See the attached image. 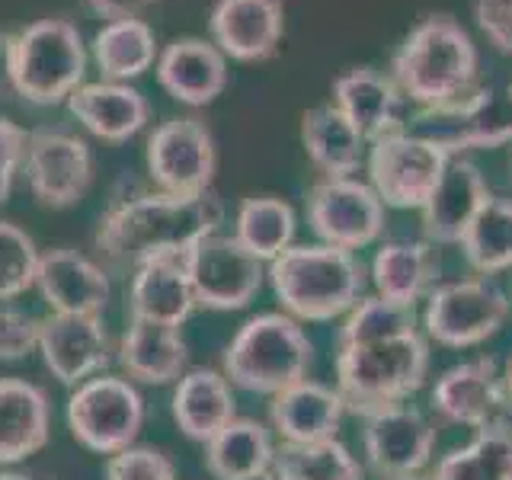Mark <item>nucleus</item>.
I'll return each mask as SVG.
<instances>
[{
    "label": "nucleus",
    "instance_id": "nucleus-1",
    "mask_svg": "<svg viewBox=\"0 0 512 480\" xmlns=\"http://www.w3.org/2000/svg\"><path fill=\"white\" fill-rule=\"evenodd\" d=\"M221 221L224 205L212 189L202 196L151 192L112 205L96 231V247L112 263L138 269L154 256H183L199 237L215 234Z\"/></svg>",
    "mask_w": 512,
    "mask_h": 480
},
{
    "label": "nucleus",
    "instance_id": "nucleus-2",
    "mask_svg": "<svg viewBox=\"0 0 512 480\" xmlns=\"http://www.w3.org/2000/svg\"><path fill=\"white\" fill-rule=\"evenodd\" d=\"M266 279L295 320H333L362 298L365 272L340 247H288L266 266Z\"/></svg>",
    "mask_w": 512,
    "mask_h": 480
},
{
    "label": "nucleus",
    "instance_id": "nucleus-3",
    "mask_svg": "<svg viewBox=\"0 0 512 480\" xmlns=\"http://www.w3.org/2000/svg\"><path fill=\"white\" fill-rule=\"evenodd\" d=\"M429 372V346L420 330L375 343H352L336 352V391L346 410L372 413L394 407L423 388Z\"/></svg>",
    "mask_w": 512,
    "mask_h": 480
},
{
    "label": "nucleus",
    "instance_id": "nucleus-4",
    "mask_svg": "<svg viewBox=\"0 0 512 480\" xmlns=\"http://www.w3.org/2000/svg\"><path fill=\"white\" fill-rule=\"evenodd\" d=\"M477 48L452 16L432 13L394 55V84L416 106H436L474 87Z\"/></svg>",
    "mask_w": 512,
    "mask_h": 480
},
{
    "label": "nucleus",
    "instance_id": "nucleus-5",
    "mask_svg": "<svg viewBox=\"0 0 512 480\" xmlns=\"http://www.w3.org/2000/svg\"><path fill=\"white\" fill-rule=\"evenodd\" d=\"M314 346L288 314H256L224 349V378L253 394H272L304 381Z\"/></svg>",
    "mask_w": 512,
    "mask_h": 480
},
{
    "label": "nucleus",
    "instance_id": "nucleus-6",
    "mask_svg": "<svg viewBox=\"0 0 512 480\" xmlns=\"http://www.w3.org/2000/svg\"><path fill=\"white\" fill-rule=\"evenodd\" d=\"M87 45L68 20H36L16 36L13 90L26 103L55 106L84 84Z\"/></svg>",
    "mask_w": 512,
    "mask_h": 480
},
{
    "label": "nucleus",
    "instance_id": "nucleus-7",
    "mask_svg": "<svg viewBox=\"0 0 512 480\" xmlns=\"http://www.w3.org/2000/svg\"><path fill=\"white\" fill-rule=\"evenodd\" d=\"M407 132L432 141L448 157L503 148L512 141V96H500L493 87H468L445 103L416 109Z\"/></svg>",
    "mask_w": 512,
    "mask_h": 480
},
{
    "label": "nucleus",
    "instance_id": "nucleus-8",
    "mask_svg": "<svg viewBox=\"0 0 512 480\" xmlns=\"http://www.w3.org/2000/svg\"><path fill=\"white\" fill-rule=\"evenodd\" d=\"M144 423V400L128 378L96 375L68 400L71 436L96 455H119L132 448Z\"/></svg>",
    "mask_w": 512,
    "mask_h": 480
},
{
    "label": "nucleus",
    "instance_id": "nucleus-9",
    "mask_svg": "<svg viewBox=\"0 0 512 480\" xmlns=\"http://www.w3.org/2000/svg\"><path fill=\"white\" fill-rule=\"evenodd\" d=\"M183 266L196 304L208 311H240L256 298L266 279V263L237 237L208 234L183 253Z\"/></svg>",
    "mask_w": 512,
    "mask_h": 480
},
{
    "label": "nucleus",
    "instance_id": "nucleus-10",
    "mask_svg": "<svg viewBox=\"0 0 512 480\" xmlns=\"http://www.w3.org/2000/svg\"><path fill=\"white\" fill-rule=\"evenodd\" d=\"M448 157L432 141L400 128L394 135L372 141L368 151V186L391 208H423L436 192Z\"/></svg>",
    "mask_w": 512,
    "mask_h": 480
},
{
    "label": "nucleus",
    "instance_id": "nucleus-11",
    "mask_svg": "<svg viewBox=\"0 0 512 480\" xmlns=\"http://www.w3.org/2000/svg\"><path fill=\"white\" fill-rule=\"evenodd\" d=\"M509 298L490 279L436 285L426 298V333L442 346L468 349L490 340L506 324Z\"/></svg>",
    "mask_w": 512,
    "mask_h": 480
},
{
    "label": "nucleus",
    "instance_id": "nucleus-12",
    "mask_svg": "<svg viewBox=\"0 0 512 480\" xmlns=\"http://www.w3.org/2000/svg\"><path fill=\"white\" fill-rule=\"evenodd\" d=\"M308 221L327 247L359 250L378 240L384 202L378 192L352 176H324L308 196Z\"/></svg>",
    "mask_w": 512,
    "mask_h": 480
},
{
    "label": "nucleus",
    "instance_id": "nucleus-13",
    "mask_svg": "<svg viewBox=\"0 0 512 480\" xmlns=\"http://www.w3.org/2000/svg\"><path fill=\"white\" fill-rule=\"evenodd\" d=\"M215 138L199 119L160 122L148 138V170L160 192L202 196L215 180Z\"/></svg>",
    "mask_w": 512,
    "mask_h": 480
},
{
    "label": "nucleus",
    "instance_id": "nucleus-14",
    "mask_svg": "<svg viewBox=\"0 0 512 480\" xmlns=\"http://www.w3.org/2000/svg\"><path fill=\"white\" fill-rule=\"evenodd\" d=\"M29 192L45 208H71L93 183V157L87 141L58 128H39L26 141Z\"/></svg>",
    "mask_w": 512,
    "mask_h": 480
},
{
    "label": "nucleus",
    "instance_id": "nucleus-15",
    "mask_svg": "<svg viewBox=\"0 0 512 480\" xmlns=\"http://www.w3.org/2000/svg\"><path fill=\"white\" fill-rule=\"evenodd\" d=\"M365 420V458L381 477H407L420 474L432 448H436V429L426 423V416L413 407L394 404L362 416Z\"/></svg>",
    "mask_w": 512,
    "mask_h": 480
},
{
    "label": "nucleus",
    "instance_id": "nucleus-16",
    "mask_svg": "<svg viewBox=\"0 0 512 480\" xmlns=\"http://www.w3.org/2000/svg\"><path fill=\"white\" fill-rule=\"evenodd\" d=\"M39 352L45 368L61 384L77 388L112 362L109 333L100 317L84 314H52L39 327Z\"/></svg>",
    "mask_w": 512,
    "mask_h": 480
},
{
    "label": "nucleus",
    "instance_id": "nucleus-17",
    "mask_svg": "<svg viewBox=\"0 0 512 480\" xmlns=\"http://www.w3.org/2000/svg\"><path fill=\"white\" fill-rule=\"evenodd\" d=\"M36 288L52 314L100 317L109 304V276L84 253L55 247L39 256Z\"/></svg>",
    "mask_w": 512,
    "mask_h": 480
},
{
    "label": "nucleus",
    "instance_id": "nucleus-18",
    "mask_svg": "<svg viewBox=\"0 0 512 480\" xmlns=\"http://www.w3.org/2000/svg\"><path fill=\"white\" fill-rule=\"evenodd\" d=\"M208 29L224 58L266 61L285 36L282 0H218Z\"/></svg>",
    "mask_w": 512,
    "mask_h": 480
},
{
    "label": "nucleus",
    "instance_id": "nucleus-19",
    "mask_svg": "<svg viewBox=\"0 0 512 480\" xmlns=\"http://www.w3.org/2000/svg\"><path fill=\"white\" fill-rule=\"evenodd\" d=\"M432 407L442 420L474 429L500 420V410L509 407V400L500 375H496V362L471 359L442 372L432 388Z\"/></svg>",
    "mask_w": 512,
    "mask_h": 480
},
{
    "label": "nucleus",
    "instance_id": "nucleus-20",
    "mask_svg": "<svg viewBox=\"0 0 512 480\" xmlns=\"http://www.w3.org/2000/svg\"><path fill=\"white\" fill-rule=\"evenodd\" d=\"M490 199V189L484 173L468 157H452L442 173L436 192L420 208L423 231L429 244H461L464 231L474 221V215Z\"/></svg>",
    "mask_w": 512,
    "mask_h": 480
},
{
    "label": "nucleus",
    "instance_id": "nucleus-21",
    "mask_svg": "<svg viewBox=\"0 0 512 480\" xmlns=\"http://www.w3.org/2000/svg\"><path fill=\"white\" fill-rule=\"evenodd\" d=\"M157 80L176 103L208 106L228 87V58L215 42L173 39L157 55Z\"/></svg>",
    "mask_w": 512,
    "mask_h": 480
},
{
    "label": "nucleus",
    "instance_id": "nucleus-22",
    "mask_svg": "<svg viewBox=\"0 0 512 480\" xmlns=\"http://www.w3.org/2000/svg\"><path fill=\"white\" fill-rule=\"evenodd\" d=\"M52 436V407L39 384L0 378V468L42 452Z\"/></svg>",
    "mask_w": 512,
    "mask_h": 480
},
{
    "label": "nucleus",
    "instance_id": "nucleus-23",
    "mask_svg": "<svg viewBox=\"0 0 512 480\" xmlns=\"http://www.w3.org/2000/svg\"><path fill=\"white\" fill-rule=\"evenodd\" d=\"M128 308H132V320L183 327L196 311V295H192L183 256H154L141 263L128 288Z\"/></svg>",
    "mask_w": 512,
    "mask_h": 480
},
{
    "label": "nucleus",
    "instance_id": "nucleus-24",
    "mask_svg": "<svg viewBox=\"0 0 512 480\" xmlns=\"http://www.w3.org/2000/svg\"><path fill=\"white\" fill-rule=\"evenodd\" d=\"M71 116L103 141H128L148 125L151 106L128 84L100 80V84H80L68 96Z\"/></svg>",
    "mask_w": 512,
    "mask_h": 480
},
{
    "label": "nucleus",
    "instance_id": "nucleus-25",
    "mask_svg": "<svg viewBox=\"0 0 512 480\" xmlns=\"http://www.w3.org/2000/svg\"><path fill=\"white\" fill-rule=\"evenodd\" d=\"M343 410L346 404L340 391L304 378L272 397L269 420L282 442H324L336 439Z\"/></svg>",
    "mask_w": 512,
    "mask_h": 480
},
{
    "label": "nucleus",
    "instance_id": "nucleus-26",
    "mask_svg": "<svg viewBox=\"0 0 512 480\" xmlns=\"http://www.w3.org/2000/svg\"><path fill=\"white\" fill-rule=\"evenodd\" d=\"M333 106L359 128L365 141H378L404 128L400 96L391 77L372 68H352L333 80Z\"/></svg>",
    "mask_w": 512,
    "mask_h": 480
},
{
    "label": "nucleus",
    "instance_id": "nucleus-27",
    "mask_svg": "<svg viewBox=\"0 0 512 480\" xmlns=\"http://www.w3.org/2000/svg\"><path fill=\"white\" fill-rule=\"evenodd\" d=\"M119 365L128 381L138 384H173L186 375L189 349L180 327L132 320L119 343Z\"/></svg>",
    "mask_w": 512,
    "mask_h": 480
},
{
    "label": "nucleus",
    "instance_id": "nucleus-28",
    "mask_svg": "<svg viewBox=\"0 0 512 480\" xmlns=\"http://www.w3.org/2000/svg\"><path fill=\"white\" fill-rule=\"evenodd\" d=\"M237 416L231 381L215 368H192L173 388V420L192 442H208Z\"/></svg>",
    "mask_w": 512,
    "mask_h": 480
},
{
    "label": "nucleus",
    "instance_id": "nucleus-29",
    "mask_svg": "<svg viewBox=\"0 0 512 480\" xmlns=\"http://www.w3.org/2000/svg\"><path fill=\"white\" fill-rule=\"evenodd\" d=\"M439 250L429 240H397L384 244L372 260V282L381 298L397 304H413L429 298L439 282Z\"/></svg>",
    "mask_w": 512,
    "mask_h": 480
},
{
    "label": "nucleus",
    "instance_id": "nucleus-30",
    "mask_svg": "<svg viewBox=\"0 0 512 480\" xmlns=\"http://www.w3.org/2000/svg\"><path fill=\"white\" fill-rule=\"evenodd\" d=\"M301 144L311 164L327 176L356 173L365 154V138L333 103L314 106L301 116Z\"/></svg>",
    "mask_w": 512,
    "mask_h": 480
},
{
    "label": "nucleus",
    "instance_id": "nucleus-31",
    "mask_svg": "<svg viewBox=\"0 0 512 480\" xmlns=\"http://www.w3.org/2000/svg\"><path fill=\"white\" fill-rule=\"evenodd\" d=\"M272 455L276 448H272L269 429L247 416H234L218 436L205 442V468L218 480H240L269 471Z\"/></svg>",
    "mask_w": 512,
    "mask_h": 480
},
{
    "label": "nucleus",
    "instance_id": "nucleus-32",
    "mask_svg": "<svg viewBox=\"0 0 512 480\" xmlns=\"http://www.w3.org/2000/svg\"><path fill=\"white\" fill-rule=\"evenodd\" d=\"M432 480H512V426L493 420L436 464Z\"/></svg>",
    "mask_w": 512,
    "mask_h": 480
},
{
    "label": "nucleus",
    "instance_id": "nucleus-33",
    "mask_svg": "<svg viewBox=\"0 0 512 480\" xmlns=\"http://www.w3.org/2000/svg\"><path fill=\"white\" fill-rule=\"evenodd\" d=\"M157 39L144 20H112L93 39V58L106 80H132L157 64Z\"/></svg>",
    "mask_w": 512,
    "mask_h": 480
},
{
    "label": "nucleus",
    "instance_id": "nucleus-34",
    "mask_svg": "<svg viewBox=\"0 0 512 480\" xmlns=\"http://www.w3.org/2000/svg\"><path fill=\"white\" fill-rule=\"evenodd\" d=\"M276 480H362V464L340 439L282 442L272 455Z\"/></svg>",
    "mask_w": 512,
    "mask_h": 480
},
{
    "label": "nucleus",
    "instance_id": "nucleus-35",
    "mask_svg": "<svg viewBox=\"0 0 512 480\" xmlns=\"http://www.w3.org/2000/svg\"><path fill=\"white\" fill-rule=\"evenodd\" d=\"M461 250L480 276L512 269V199L490 196L464 231Z\"/></svg>",
    "mask_w": 512,
    "mask_h": 480
},
{
    "label": "nucleus",
    "instance_id": "nucleus-36",
    "mask_svg": "<svg viewBox=\"0 0 512 480\" xmlns=\"http://www.w3.org/2000/svg\"><path fill=\"white\" fill-rule=\"evenodd\" d=\"M234 237L263 263H272L282 250L292 247L295 212L292 205L276 196H253L237 208Z\"/></svg>",
    "mask_w": 512,
    "mask_h": 480
},
{
    "label": "nucleus",
    "instance_id": "nucleus-37",
    "mask_svg": "<svg viewBox=\"0 0 512 480\" xmlns=\"http://www.w3.org/2000/svg\"><path fill=\"white\" fill-rule=\"evenodd\" d=\"M416 330V311L410 304H397L388 298H359L352 304L346 324L340 327V346L352 343H375L388 336H404Z\"/></svg>",
    "mask_w": 512,
    "mask_h": 480
},
{
    "label": "nucleus",
    "instance_id": "nucleus-38",
    "mask_svg": "<svg viewBox=\"0 0 512 480\" xmlns=\"http://www.w3.org/2000/svg\"><path fill=\"white\" fill-rule=\"evenodd\" d=\"M39 250L23 228L0 221V301L20 298L26 288L36 285Z\"/></svg>",
    "mask_w": 512,
    "mask_h": 480
},
{
    "label": "nucleus",
    "instance_id": "nucleus-39",
    "mask_svg": "<svg viewBox=\"0 0 512 480\" xmlns=\"http://www.w3.org/2000/svg\"><path fill=\"white\" fill-rule=\"evenodd\" d=\"M106 480H176V468L157 448L132 445L119 455H109Z\"/></svg>",
    "mask_w": 512,
    "mask_h": 480
},
{
    "label": "nucleus",
    "instance_id": "nucleus-40",
    "mask_svg": "<svg viewBox=\"0 0 512 480\" xmlns=\"http://www.w3.org/2000/svg\"><path fill=\"white\" fill-rule=\"evenodd\" d=\"M42 320L0 301V362H20L39 349Z\"/></svg>",
    "mask_w": 512,
    "mask_h": 480
},
{
    "label": "nucleus",
    "instance_id": "nucleus-41",
    "mask_svg": "<svg viewBox=\"0 0 512 480\" xmlns=\"http://www.w3.org/2000/svg\"><path fill=\"white\" fill-rule=\"evenodd\" d=\"M474 20L496 52L512 55V0H477Z\"/></svg>",
    "mask_w": 512,
    "mask_h": 480
},
{
    "label": "nucleus",
    "instance_id": "nucleus-42",
    "mask_svg": "<svg viewBox=\"0 0 512 480\" xmlns=\"http://www.w3.org/2000/svg\"><path fill=\"white\" fill-rule=\"evenodd\" d=\"M26 141H29L26 128H20L13 119L0 116V205L10 199L13 176L26 157Z\"/></svg>",
    "mask_w": 512,
    "mask_h": 480
},
{
    "label": "nucleus",
    "instance_id": "nucleus-43",
    "mask_svg": "<svg viewBox=\"0 0 512 480\" xmlns=\"http://www.w3.org/2000/svg\"><path fill=\"white\" fill-rule=\"evenodd\" d=\"M93 13L106 16V20H141V13L154 7L157 0H87Z\"/></svg>",
    "mask_w": 512,
    "mask_h": 480
},
{
    "label": "nucleus",
    "instance_id": "nucleus-44",
    "mask_svg": "<svg viewBox=\"0 0 512 480\" xmlns=\"http://www.w3.org/2000/svg\"><path fill=\"white\" fill-rule=\"evenodd\" d=\"M13 58H16V36L0 29V96L16 93L13 90Z\"/></svg>",
    "mask_w": 512,
    "mask_h": 480
},
{
    "label": "nucleus",
    "instance_id": "nucleus-45",
    "mask_svg": "<svg viewBox=\"0 0 512 480\" xmlns=\"http://www.w3.org/2000/svg\"><path fill=\"white\" fill-rule=\"evenodd\" d=\"M0 480H48L36 471H20V468H0Z\"/></svg>",
    "mask_w": 512,
    "mask_h": 480
},
{
    "label": "nucleus",
    "instance_id": "nucleus-46",
    "mask_svg": "<svg viewBox=\"0 0 512 480\" xmlns=\"http://www.w3.org/2000/svg\"><path fill=\"white\" fill-rule=\"evenodd\" d=\"M503 388H506V400H509V407H512V359L506 365V381H503Z\"/></svg>",
    "mask_w": 512,
    "mask_h": 480
},
{
    "label": "nucleus",
    "instance_id": "nucleus-47",
    "mask_svg": "<svg viewBox=\"0 0 512 480\" xmlns=\"http://www.w3.org/2000/svg\"><path fill=\"white\" fill-rule=\"evenodd\" d=\"M240 480H276V474H272V468H269V471H260V474H250V477H240Z\"/></svg>",
    "mask_w": 512,
    "mask_h": 480
},
{
    "label": "nucleus",
    "instance_id": "nucleus-48",
    "mask_svg": "<svg viewBox=\"0 0 512 480\" xmlns=\"http://www.w3.org/2000/svg\"><path fill=\"white\" fill-rule=\"evenodd\" d=\"M391 480H432V477H423V474H407V477H391Z\"/></svg>",
    "mask_w": 512,
    "mask_h": 480
},
{
    "label": "nucleus",
    "instance_id": "nucleus-49",
    "mask_svg": "<svg viewBox=\"0 0 512 480\" xmlns=\"http://www.w3.org/2000/svg\"><path fill=\"white\" fill-rule=\"evenodd\" d=\"M509 96H512V87H509Z\"/></svg>",
    "mask_w": 512,
    "mask_h": 480
}]
</instances>
